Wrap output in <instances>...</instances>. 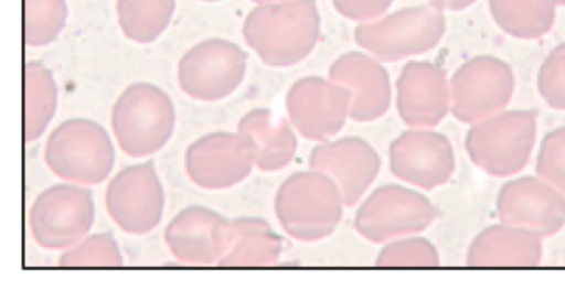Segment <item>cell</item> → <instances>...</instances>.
Segmentation results:
<instances>
[{
  "label": "cell",
  "instance_id": "obj_1",
  "mask_svg": "<svg viewBox=\"0 0 565 290\" xmlns=\"http://www.w3.org/2000/svg\"><path fill=\"white\" fill-rule=\"evenodd\" d=\"M246 44L269 67L286 68L306 61L322 35L317 0H284L254 8L243 24Z\"/></svg>",
  "mask_w": 565,
  "mask_h": 290
},
{
  "label": "cell",
  "instance_id": "obj_2",
  "mask_svg": "<svg viewBox=\"0 0 565 290\" xmlns=\"http://www.w3.org/2000/svg\"><path fill=\"white\" fill-rule=\"evenodd\" d=\"M342 191L323 173L312 170L290 174L277 190L274 211L282 229L299 243H319L335 233L343 217Z\"/></svg>",
  "mask_w": 565,
  "mask_h": 290
},
{
  "label": "cell",
  "instance_id": "obj_3",
  "mask_svg": "<svg viewBox=\"0 0 565 290\" xmlns=\"http://www.w3.org/2000/svg\"><path fill=\"white\" fill-rule=\"evenodd\" d=\"M177 130V108L154 84L128 85L111 108V131L127 157L148 158L163 150Z\"/></svg>",
  "mask_w": 565,
  "mask_h": 290
},
{
  "label": "cell",
  "instance_id": "obj_4",
  "mask_svg": "<svg viewBox=\"0 0 565 290\" xmlns=\"http://www.w3.org/2000/svg\"><path fill=\"white\" fill-rule=\"evenodd\" d=\"M44 160L49 170L62 181L97 186L114 171V141L97 121L71 118L47 138Z\"/></svg>",
  "mask_w": 565,
  "mask_h": 290
},
{
  "label": "cell",
  "instance_id": "obj_5",
  "mask_svg": "<svg viewBox=\"0 0 565 290\" xmlns=\"http://www.w3.org/2000/svg\"><path fill=\"white\" fill-rule=\"evenodd\" d=\"M537 135V111H499L468 131L466 151L491 176L508 178L527 167Z\"/></svg>",
  "mask_w": 565,
  "mask_h": 290
},
{
  "label": "cell",
  "instance_id": "obj_6",
  "mask_svg": "<svg viewBox=\"0 0 565 290\" xmlns=\"http://www.w3.org/2000/svg\"><path fill=\"white\" fill-rule=\"evenodd\" d=\"M445 32L443 11L431 4L418 6L360 24L355 29V42L376 61L393 64L433 51Z\"/></svg>",
  "mask_w": 565,
  "mask_h": 290
},
{
  "label": "cell",
  "instance_id": "obj_7",
  "mask_svg": "<svg viewBox=\"0 0 565 290\" xmlns=\"http://www.w3.org/2000/svg\"><path fill=\"white\" fill-rule=\"evenodd\" d=\"M94 223V194L67 181L42 191L29 213L32 237L49 250L71 249L88 236Z\"/></svg>",
  "mask_w": 565,
  "mask_h": 290
},
{
  "label": "cell",
  "instance_id": "obj_8",
  "mask_svg": "<svg viewBox=\"0 0 565 290\" xmlns=\"http://www.w3.org/2000/svg\"><path fill=\"white\" fill-rule=\"evenodd\" d=\"M438 217V210L418 191L386 184L373 191L355 214L356 233L370 243H390L423 233Z\"/></svg>",
  "mask_w": 565,
  "mask_h": 290
},
{
  "label": "cell",
  "instance_id": "obj_9",
  "mask_svg": "<svg viewBox=\"0 0 565 290\" xmlns=\"http://www.w3.org/2000/svg\"><path fill=\"white\" fill-rule=\"evenodd\" d=\"M247 54L224 39H207L191 47L178 64L181 92L198 101H220L243 84Z\"/></svg>",
  "mask_w": 565,
  "mask_h": 290
},
{
  "label": "cell",
  "instance_id": "obj_10",
  "mask_svg": "<svg viewBox=\"0 0 565 290\" xmlns=\"http://www.w3.org/2000/svg\"><path fill=\"white\" fill-rule=\"evenodd\" d=\"M164 187L153 161L131 164L111 178L105 206L114 223L131 236H145L163 221Z\"/></svg>",
  "mask_w": 565,
  "mask_h": 290
},
{
  "label": "cell",
  "instance_id": "obj_11",
  "mask_svg": "<svg viewBox=\"0 0 565 290\" xmlns=\"http://www.w3.org/2000/svg\"><path fill=\"white\" fill-rule=\"evenodd\" d=\"M512 68L501 58L479 55L451 78V110L462 123H478L504 111L514 94Z\"/></svg>",
  "mask_w": 565,
  "mask_h": 290
},
{
  "label": "cell",
  "instance_id": "obj_12",
  "mask_svg": "<svg viewBox=\"0 0 565 290\" xmlns=\"http://www.w3.org/2000/svg\"><path fill=\"white\" fill-rule=\"evenodd\" d=\"M349 88L322 77H303L287 92L286 110L297 133L306 140L329 141L345 127L352 110Z\"/></svg>",
  "mask_w": 565,
  "mask_h": 290
},
{
  "label": "cell",
  "instance_id": "obj_13",
  "mask_svg": "<svg viewBox=\"0 0 565 290\" xmlns=\"http://www.w3.org/2000/svg\"><path fill=\"white\" fill-rule=\"evenodd\" d=\"M188 178L201 190H231L246 181L256 167V153L241 133L214 131L188 148Z\"/></svg>",
  "mask_w": 565,
  "mask_h": 290
},
{
  "label": "cell",
  "instance_id": "obj_14",
  "mask_svg": "<svg viewBox=\"0 0 565 290\" xmlns=\"http://www.w3.org/2000/svg\"><path fill=\"white\" fill-rule=\"evenodd\" d=\"M233 239V221L204 206L184 207L164 229L168 249L188 266H217Z\"/></svg>",
  "mask_w": 565,
  "mask_h": 290
},
{
  "label": "cell",
  "instance_id": "obj_15",
  "mask_svg": "<svg viewBox=\"0 0 565 290\" xmlns=\"http://www.w3.org/2000/svg\"><path fill=\"white\" fill-rule=\"evenodd\" d=\"M455 150L433 128H413L390 147V168L398 180L423 190H436L455 173Z\"/></svg>",
  "mask_w": 565,
  "mask_h": 290
},
{
  "label": "cell",
  "instance_id": "obj_16",
  "mask_svg": "<svg viewBox=\"0 0 565 290\" xmlns=\"http://www.w3.org/2000/svg\"><path fill=\"white\" fill-rule=\"evenodd\" d=\"M498 214L501 223L551 237L564 227L565 194L542 178H521L502 187Z\"/></svg>",
  "mask_w": 565,
  "mask_h": 290
},
{
  "label": "cell",
  "instance_id": "obj_17",
  "mask_svg": "<svg viewBox=\"0 0 565 290\" xmlns=\"http://www.w3.org/2000/svg\"><path fill=\"white\" fill-rule=\"evenodd\" d=\"M309 168L329 174L339 184L345 206L353 207L379 176L382 160L369 141L347 137L317 144Z\"/></svg>",
  "mask_w": 565,
  "mask_h": 290
},
{
  "label": "cell",
  "instance_id": "obj_18",
  "mask_svg": "<svg viewBox=\"0 0 565 290\" xmlns=\"http://www.w3.org/2000/svg\"><path fill=\"white\" fill-rule=\"evenodd\" d=\"M451 80L438 65L409 62L396 82L399 117L412 128H435L451 108Z\"/></svg>",
  "mask_w": 565,
  "mask_h": 290
},
{
  "label": "cell",
  "instance_id": "obj_19",
  "mask_svg": "<svg viewBox=\"0 0 565 290\" xmlns=\"http://www.w3.org/2000/svg\"><path fill=\"white\" fill-rule=\"evenodd\" d=\"M330 80L349 88L353 95L350 118L359 123L379 120L392 105V84L382 62L373 55L349 52L337 58L329 71Z\"/></svg>",
  "mask_w": 565,
  "mask_h": 290
},
{
  "label": "cell",
  "instance_id": "obj_20",
  "mask_svg": "<svg viewBox=\"0 0 565 290\" xmlns=\"http://www.w3.org/2000/svg\"><path fill=\"white\" fill-rule=\"evenodd\" d=\"M541 260V236L504 223L482 230L468 254L471 267H537Z\"/></svg>",
  "mask_w": 565,
  "mask_h": 290
},
{
  "label": "cell",
  "instance_id": "obj_21",
  "mask_svg": "<svg viewBox=\"0 0 565 290\" xmlns=\"http://www.w3.org/2000/svg\"><path fill=\"white\" fill-rule=\"evenodd\" d=\"M237 133L249 141L256 153V167L266 173L289 167L299 147L290 120L274 117L269 108L247 111L237 123Z\"/></svg>",
  "mask_w": 565,
  "mask_h": 290
},
{
  "label": "cell",
  "instance_id": "obj_22",
  "mask_svg": "<svg viewBox=\"0 0 565 290\" xmlns=\"http://www.w3.org/2000/svg\"><path fill=\"white\" fill-rule=\"evenodd\" d=\"M234 239L217 267H273L279 262L284 240L263 217L233 219Z\"/></svg>",
  "mask_w": 565,
  "mask_h": 290
},
{
  "label": "cell",
  "instance_id": "obj_23",
  "mask_svg": "<svg viewBox=\"0 0 565 290\" xmlns=\"http://www.w3.org/2000/svg\"><path fill=\"white\" fill-rule=\"evenodd\" d=\"M58 107V88L54 75L41 62L24 67V141L34 143L47 131Z\"/></svg>",
  "mask_w": 565,
  "mask_h": 290
},
{
  "label": "cell",
  "instance_id": "obj_24",
  "mask_svg": "<svg viewBox=\"0 0 565 290\" xmlns=\"http://www.w3.org/2000/svg\"><path fill=\"white\" fill-rule=\"evenodd\" d=\"M495 24L515 39L542 37L554 28L557 0H489Z\"/></svg>",
  "mask_w": 565,
  "mask_h": 290
},
{
  "label": "cell",
  "instance_id": "obj_25",
  "mask_svg": "<svg viewBox=\"0 0 565 290\" xmlns=\"http://www.w3.org/2000/svg\"><path fill=\"white\" fill-rule=\"evenodd\" d=\"M177 11V0H117L118 24L128 41L153 44Z\"/></svg>",
  "mask_w": 565,
  "mask_h": 290
},
{
  "label": "cell",
  "instance_id": "obj_26",
  "mask_svg": "<svg viewBox=\"0 0 565 290\" xmlns=\"http://www.w3.org/2000/svg\"><path fill=\"white\" fill-rule=\"evenodd\" d=\"M67 19V0H24L25 45L45 47L54 44Z\"/></svg>",
  "mask_w": 565,
  "mask_h": 290
},
{
  "label": "cell",
  "instance_id": "obj_27",
  "mask_svg": "<svg viewBox=\"0 0 565 290\" xmlns=\"http://www.w3.org/2000/svg\"><path fill=\"white\" fill-rule=\"evenodd\" d=\"M124 254L111 233H97L62 250L58 267H121Z\"/></svg>",
  "mask_w": 565,
  "mask_h": 290
},
{
  "label": "cell",
  "instance_id": "obj_28",
  "mask_svg": "<svg viewBox=\"0 0 565 290\" xmlns=\"http://www.w3.org/2000/svg\"><path fill=\"white\" fill-rule=\"evenodd\" d=\"M379 267H438L439 254L429 240L423 237H405L390 240L376 257Z\"/></svg>",
  "mask_w": 565,
  "mask_h": 290
},
{
  "label": "cell",
  "instance_id": "obj_29",
  "mask_svg": "<svg viewBox=\"0 0 565 290\" xmlns=\"http://www.w3.org/2000/svg\"><path fill=\"white\" fill-rule=\"evenodd\" d=\"M535 170L539 178L565 194V128H557L544 138Z\"/></svg>",
  "mask_w": 565,
  "mask_h": 290
},
{
  "label": "cell",
  "instance_id": "obj_30",
  "mask_svg": "<svg viewBox=\"0 0 565 290\" xmlns=\"http://www.w3.org/2000/svg\"><path fill=\"white\" fill-rule=\"evenodd\" d=\"M539 92L555 110H565V44L551 52L539 72Z\"/></svg>",
  "mask_w": 565,
  "mask_h": 290
},
{
  "label": "cell",
  "instance_id": "obj_31",
  "mask_svg": "<svg viewBox=\"0 0 565 290\" xmlns=\"http://www.w3.org/2000/svg\"><path fill=\"white\" fill-rule=\"evenodd\" d=\"M332 4L342 18L365 24L382 19L393 0H332Z\"/></svg>",
  "mask_w": 565,
  "mask_h": 290
},
{
  "label": "cell",
  "instance_id": "obj_32",
  "mask_svg": "<svg viewBox=\"0 0 565 290\" xmlns=\"http://www.w3.org/2000/svg\"><path fill=\"white\" fill-rule=\"evenodd\" d=\"M475 2L476 0H429V4L439 9V11H465V9L471 8Z\"/></svg>",
  "mask_w": 565,
  "mask_h": 290
},
{
  "label": "cell",
  "instance_id": "obj_33",
  "mask_svg": "<svg viewBox=\"0 0 565 290\" xmlns=\"http://www.w3.org/2000/svg\"><path fill=\"white\" fill-rule=\"evenodd\" d=\"M257 6L274 4V2H284V0H253Z\"/></svg>",
  "mask_w": 565,
  "mask_h": 290
},
{
  "label": "cell",
  "instance_id": "obj_34",
  "mask_svg": "<svg viewBox=\"0 0 565 290\" xmlns=\"http://www.w3.org/2000/svg\"><path fill=\"white\" fill-rule=\"evenodd\" d=\"M557 6H565V0H557Z\"/></svg>",
  "mask_w": 565,
  "mask_h": 290
},
{
  "label": "cell",
  "instance_id": "obj_35",
  "mask_svg": "<svg viewBox=\"0 0 565 290\" xmlns=\"http://www.w3.org/2000/svg\"><path fill=\"white\" fill-rule=\"evenodd\" d=\"M204 2H220V0H204Z\"/></svg>",
  "mask_w": 565,
  "mask_h": 290
}]
</instances>
